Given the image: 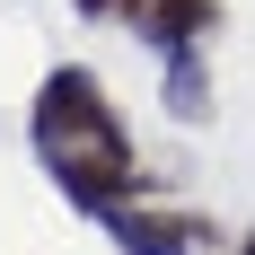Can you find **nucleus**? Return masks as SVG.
I'll use <instances>...</instances> for the list:
<instances>
[{
	"mask_svg": "<svg viewBox=\"0 0 255 255\" xmlns=\"http://www.w3.org/2000/svg\"><path fill=\"white\" fill-rule=\"evenodd\" d=\"M26 141H35V158H44V176L62 185V203L88 211V220L150 194V167H141L124 115H115V97H106V79L88 71V62H53V71L35 79Z\"/></svg>",
	"mask_w": 255,
	"mask_h": 255,
	"instance_id": "obj_1",
	"label": "nucleus"
},
{
	"mask_svg": "<svg viewBox=\"0 0 255 255\" xmlns=\"http://www.w3.org/2000/svg\"><path fill=\"white\" fill-rule=\"evenodd\" d=\"M97 229L115 238V255H203V247H220V229H211L203 211H158L150 194L97 211Z\"/></svg>",
	"mask_w": 255,
	"mask_h": 255,
	"instance_id": "obj_2",
	"label": "nucleus"
},
{
	"mask_svg": "<svg viewBox=\"0 0 255 255\" xmlns=\"http://www.w3.org/2000/svg\"><path fill=\"white\" fill-rule=\"evenodd\" d=\"M124 26L150 53H185V44H211L229 26V9L220 0H124Z\"/></svg>",
	"mask_w": 255,
	"mask_h": 255,
	"instance_id": "obj_3",
	"label": "nucleus"
},
{
	"mask_svg": "<svg viewBox=\"0 0 255 255\" xmlns=\"http://www.w3.org/2000/svg\"><path fill=\"white\" fill-rule=\"evenodd\" d=\"M158 106L176 124H211V62H203V44L158 53Z\"/></svg>",
	"mask_w": 255,
	"mask_h": 255,
	"instance_id": "obj_4",
	"label": "nucleus"
},
{
	"mask_svg": "<svg viewBox=\"0 0 255 255\" xmlns=\"http://www.w3.org/2000/svg\"><path fill=\"white\" fill-rule=\"evenodd\" d=\"M71 9H79L88 26H124V0H71Z\"/></svg>",
	"mask_w": 255,
	"mask_h": 255,
	"instance_id": "obj_5",
	"label": "nucleus"
},
{
	"mask_svg": "<svg viewBox=\"0 0 255 255\" xmlns=\"http://www.w3.org/2000/svg\"><path fill=\"white\" fill-rule=\"evenodd\" d=\"M229 255H255V229H247V238H238V247H229Z\"/></svg>",
	"mask_w": 255,
	"mask_h": 255,
	"instance_id": "obj_6",
	"label": "nucleus"
}]
</instances>
